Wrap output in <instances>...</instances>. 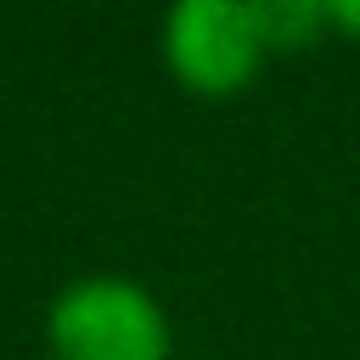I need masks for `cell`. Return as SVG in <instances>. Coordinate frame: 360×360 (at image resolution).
Instances as JSON below:
<instances>
[{"label": "cell", "instance_id": "obj_1", "mask_svg": "<svg viewBox=\"0 0 360 360\" xmlns=\"http://www.w3.org/2000/svg\"><path fill=\"white\" fill-rule=\"evenodd\" d=\"M51 343L62 360H163V309L118 276H84L51 304Z\"/></svg>", "mask_w": 360, "mask_h": 360}, {"label": "cell", "instance_id": "obj_2", "mask_svg": "<svg viewBox=\"0 0 360 360\" xmlns=\"http://www.w3.org/2000/svg\"><path fill=\"white\" fill-rule=\"evenodd\" d=\"M259 6L242 0H180L169 11V62L197 90H231L253 73L264 51Z\"/></svg>", "mask_w": 360, "mask_h": 360}, {"label": "cell", "instance_id": "obj_3", "mask_svg": "<svg viewBox=\"0 0 360 360\" xmlns=\"http://www.w3.org/2000/svg\"><path fill=\"white\" fill-rule=\"evenodd\" d=\"M321 17H326V6H315V0H259V22H264V39L270 45H304L315 28H321Z\"/></svg>", "mask_w": 360, "mask_h": 360}, {"label": "cell", "instance_id": "obj_4", "mask_svg": "<svg viewBox=\"0 0 360 360\" xmlns=\"http://www.w3.org/2000/svg\"><path fill=\"white\" fill-rule=\"evenodd\" d=\"M332 17H338V22H349V28H360V6H354V0H343V6H332Z\"/></svg>", "mask_w": 360, "mask_h": 360}]
</instances>
